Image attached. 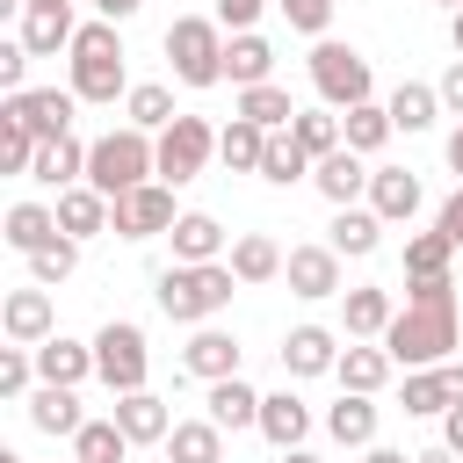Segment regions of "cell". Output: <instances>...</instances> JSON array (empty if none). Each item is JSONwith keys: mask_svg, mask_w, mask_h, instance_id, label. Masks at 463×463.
Returning <instances> with one entry per match:
<instances>
[{"mask_svg": "<svg viewBox=\"0 0 463 463\" xmlns=\"http://www.w3.org/2000/svg\"><path fill=\"white\" fill-rule=\"evenodd\" d=\"M391 369H398V362H391V347H383V340H376V347H340V362H333L340 391H369V398L391 383Z\"/></svg>", "mask_w": 463, "mask_h": 463, "instance_id": "cell-28", "label": "cell"}, {"mask_svg": "<svg viewBox=\"0 0 463 463\" xmlns=\"http://www.w3.org/2000/svg\"><path fill=\"white\" fill-rule=\"evenodd\" d=\"M260 434H268L275 449H304V434H311V405H304L297 391L260 398Z\"/></svg>", "mask_w": 463, "mask_h": 463, "instance_id": "cell-29", "label": "cell"}, {"mask_svg": "<svg viewBox=\"0 0 463 463\" xmlns=\"http://www.w3.org/2000/svg\"><path fill=\"white\" fill-rule=\"evenodd\" d=\"M87 181L116 203V195H130V188H145V181H159V137L152 130H137V123H123V130H101L94 137V152H87Z\"/></svg>", "mask_w": 463, "mask_h": 463, "instance_id": "cell-3", "label": "cell"}, {"mask_svg": "<svg viewBox=\"0 0 463 463\" xmlns=\"http://www.w3.org/2000/svg\"><path fill=\"white\" fill-rule=\"evenodd\" d=\"M166 65H174L181 87H217V80H224V22L181 14V22L166 29Z\"/></svg>", "mask_w": 463, "mask_h": 463, "instance_id": "cell-5", "label": "cell"}, {"mask_svg": "<svg viewBox=\"0 0 463 463\" xmlns=\"http://www.w3.org/2000/svg\"><path fill=\"white\" fill-rule=\"evenodd\" d=\"M0 326H7V340H14V347H43V340L58 333V311H51V289H43V282H29V289H14V297L0 304Z\"/></svg>", "mask_w": 463, "mask_h": 463, "instance_id": "cell-12", "label": "cell"}, {"mask_svg": "<svg viewBox=\"0 0 463 463\" xmlns=\"http://www.w3.org/2000/svg\"><path fill=\"white\" fill-rule=\"evenodd\" d=\"M441 7H449V14H456V7H463V0H441Z\"/></svg>", "mask_w": 463, "mask_h": 463, "instance_id": "cell-59", "label": "cell"}, {"mask_svg": "<svg viewBox=\"0 0 463 463\" xmlns=\"http://www.w3.org/2000/svg\"><path fill=\"white\" fill-rule=\"evenodd\" d=\"M383 109H391V123H398V130H427V123L441 116V87H427V80H398Z\"/></svg>", "mask_w": 463, "mask_h": 463, "instance_id": "cell-35", "label": "cell"}, {"mask_svg": "<svg viewBox=\"0 0 463 463\" xmlns=\"http://www.w3.org/2000/svg\"><path fill=\"white\" fill-rule=\"evenodd\" d=\"M116 427H123L130 441H166V434H174V412H166L159 391H123V398H116Z\"/></svg>", "mask_w": 463, "mask_h": 463, "instance_id": "cell-23", "label": "cell"}, {"mask_svg": "<svg viewBox=\"0 0 463 463\" xmlns=\"http://www.w3.org/2000/svg\"><path fill=\"white\" fill-rule=\"evenodd\" d=\"M260 7H268V0H217V22L239 36V29H253V22H260Z\"/></svg>", "mask_w": 463, "mask_h": 463, "instance_id": "cell-49", "label": "cell"}, {"mask_svg": "<svg viewBox=\"0 0 463 463\" xmlns=\"http://www.w3.org/2000/svg\"><path fill=\"white\" fill-rule=\"evenodd\" d=\"M159 449H166V463H224V427L217 420H174V434Z\"/></svg>", "mask_w": 463, "mask_h": 463, "instance_id": "cell-31", "label": "cell"}, {"mask_svg": "<svg viewBox=\"0 0 463 463\" xmlns=\"http://www.w3.org/2000/svg\"><path fill=\"white\" fill-rule=\"evenodd\" d=\"M405 420H434L449 405H463V362H434V369H405V391H398Z\"/></svg>", "mask_w": 463, "mask_h": 463, "instance_id": "cell-10", "label": "cell"}, {"mask_svg": "<svg viewBox=\"0 0 463 463\" xmlns=\"http://www.w3.org/2000/svg\"><path fill=\"white\" fill-rule=\"evenodd\" d=\"M434 224H441V232H449V239L463 246V181H456V195L441 203V217H434Z\"/></svg>", "mask_w": 463, "mask_h": 463, "instance_id": "cell-50", "label": "cell"}, {"mask_svg": "<svg viewBox=\"0 0 463 463\" xmlns=\"http://www.w3.org/2000/svg\"><path fill=\"white\" fill-rule=\"evenodd\" d=\"M51 239H58V210H43V203H14L7 210V246L14 253H36Z\"/></svg>", "mask_w": 463, "mask_h": 463, "instance_id": "cell-40", "label": "cell"}, {"mask_svg": "<svg viewBox=\"0 0 463 463\" xmlns=\"http://www.w3.org/2000/svg\"><path fill=\"white\" fill-rule=\"evenodd\" d=\"M130 449H137V441L116 427V412H109V420H87V427L72 434V463H123Z\"/></svg>", "mask_w": 463, "mask_h": 463, "instance_id": "cell-37", "label": "cell"}, {"mask_svg": "<svg viewBox=\"0 0 463 463\" xmlns=\"http://www.w3.org/2000/svg\"><path fill=\"white\" fill-rule=\"evenodd\" d=\"M72 36H80V22H72V0H29V7H22V43H29L36 58H58V51H72Z\"/></svg>", "mask_w": 463, "mask_h": 463, "instance_id": "cell-14", "label": "cell"}, {"mask_svg": "<svg viewBox=\"0 0 463 463\" xmlns=\"http://www.w3.org/2000/svg\"><path fill=\"white\" fill-rule=\"evenodd\" d=\"M36 376H43V383H72V391H80V383L94 376V340L80 347V340H65V333H51V340L36 347Z\"/></svg>", "mask_w": 463, "mask_h": 463, "instance_id": "cell-22", "label": "cell"}, {"mask_svg": "<svg viewBox=\"0 0 463 463\" xmlns=\"http://www.w3.org/2000/svg\"><path fill=\"white\" fill-rule=\"evenodd\" d=\"M282 463H318V456L311 449H282Z\"/></svg>", "mask_w": 463, "mask_h": 463, "instance_id": "cell-58", "label": "cell"}, {"mask_svg": "<svg viewBox=\"0 0 463 463\" xmlns=\"http://www.w3.org/2000/svg\"><path fill=\"white\" fill-rule=\"evenodd\" d=\"M94 7H101V22H130L145 0H94Z\"/></svg>", "mask_w": 463, "mask_h": 463, "instance_id": "cell-53", "label": "cell"}, {"mask_svg": "<svg viewBox=\"0 0 463 463\" xmlns=\"http://www.w3.org/2000/svg\"><path fill=\"white\" fill-rule=\"evenodd\" d=\"M282 260H289V253H282L268 232H239V239H232V275H239L246 289H253V282H275Z\"/></svg>", "mask_w": 463, "mask_h": 463, "instance_id": "cell-34", "label": "cell"}, {"mask_svg": "<svg viewBox=\"0 0 463 463\" xmlns=\"http://www.w3.org/2000/svg\"><path fill=\"white\" fill-rule=\"evenodd\" d=\"M369 210H376L383 224H412V210H420V174H412V166H376V174H369Z\"/></svg>", "mask_w": 463, "mask_h": 463, "instance_id": "cell-17", "label": "cell"}, {"mask_svg": "<svg viewBox=\"0 0 463 463\" xmlns=\"http://www.w3.org/2000/svg\"><path fill=\"white\" fill-rule=\"evenodd\" d=\"M7 109H14L36 137H65V130H72L80 94H72V87H22V94H7Z\"/></svg>", "mask_w": 463, "mask_h": 463, "instance_id": "cell-13", "label": "cell"}, {"mask_svg": "<svg viewBox=\"0 0 463 463\" xmlns=\"http://www.w3.org/2000/svg\"><path fill=\"white\" fill-rule=\"evenodd\" d=\"M72 268H80V239H72V232H58L51 246H36V253H29V275H36L43 289H51V282H65Z\"/></svg>", "mask_w": 463, "mask_h": 463, "instance_id": "cell-45", "label": "cell"}, {"mask_svg": "<svg viewBox=\"0 0 463 463\" xmlns=\"http://www.w3.org/2000/svg\"><path fill=\"white\" fill-rule=\"evenodd\" d=\"M239 116H253L260 130H289L297 123V101H289V87L260 80V87H239Z\"/></svg>", "mask_w": 463, "mask_h": 463, "instance_id": "cell-38", "label": "cell"}, {"mask_svg": "<svg viewBox=\"0 0 463 463\" xmlns=\"http://www.w3.org/2000/svg\"><path fill=\"white\" fill-rule=\"evenodd\" d=\"M391 130H398V123H391V109H383V101H354V109H340V137H347V152H362V159H369V152H383V145H391Z\"/></svg>", "mask_w": 463, "mask_h": 463, "instance_id": "cell-32", "label": "cell"}, {"mask_svg": "<svg viewBox=\"0 0 463 463\" xmlns=\"http://www.w3.org/2000/svg\"><path fill=\"white\" fill-rule=\"evenodd\" d=\"M441 109H456V116H463V58L441 72Z\"/></svg>", "mask_w": 463, "mask_h": 463, "instance_id": "cell-51", "label": "cell"}, {"mask_svg": "<svg viewBox=\"0 0 463 463\" xmlns=\"http://www.w3.org/2000/svg\"><path fill=\"white\" fill-rule=\"evenodd\" d=\"M311 166H318V159H311V152L297 145V130H275V137H268V159H260V181L289 188V181H304Z\"/></svg>", "mask_w": 463, "mask_h": 463, "instance_id": "cell-39", "label": "cell"}, {"mask_svg": "<svg viewBox=\"0 0 463 463\" xmlns=\"http://www.w3.org/2000/svg\"><path fill=\"white\" fill-rule=\"evenodd\" d=\"M449 260H456V239H449L441 224L405 239V282H420V275H449Z\"/></svg>", "mask_w": 463, "mask_h": 463, "instance_id": "cell-41", "label": "cell"}, {"mask_svg": "<svg viewBox=\"0 0 463 463\" xmlns=\"http://www.w3.org/2000/svg\"><path fill=\"white\" fill-rule=\"evenodd\" d=\"M383 347H391L398 369H434V362H449V347H456V297H420V304H405V311L383 326Z\"/></svg>", "mask_w": 463, "mask_h": 463, "instance_id": "cell-2", "label": "cell"}, {"mask_svg": "<svg viewBox=\"0 0 463 463\" xmlns=\"http://www.w3.org/2000/svg\"><path fill=\"white\" fill-rule=\"evenodd\" d=\"M333 362H340V340L326 326H289L282 333V369L289 376H326Z\"/></svg>", "mask_w": 463, "mask_h": 463, "instance_id": "cell-20", "label": "cell"}, {"mask_svg": "<svg viewBox=\"0 0 463 463\" xmlns=\"http://www.w3.org/2000/svg\"><path fill=\"white\" fill-rule=\"evenodd\" d=\"M282 282H289V297H304V304L340 297V253H333V246H289Z\"/></svg>", "mask_w": 463, "mask_h": 463, "instance_id": "cell-11", "label": "cell"}, {"mask_svg": "<svg viewBox=\"0 0 463 463\" xmlns=\"http://www.w3.org/2000/svg\"><path fill=\"white\" fill-rule=\"evenodd\" d=\"M412 463H456V449H449V441H434V449H412Z\"/></svg>", "mask_w": 463, "mask_h": 463, "instance_id": "cell-55", "label": "cell"}, {"mask_svg": "<svg viewBox=\"0 0 463 463\" xmlns=\"http://www.w3.org/2000/svg\"><path fill=\"white\" fill-rule=\"evenodd\" d=\"M29 58H36V51H29L22 36H14V43H0V87H7V94H22V80H29Z\"/></svg>", "mask_w": 463, "mask_h": 463, "instance_id": "cell-48", "label": "cell"}, {"mask_svg": "<svg viewBox=\"0 0 463 463\" xmlns=\"http://www.w3.org/2000/svg\"><path fill=\"white\" fill-rule=\"evenodd\" d=\"M449 166H456V181H463V123L449 130Z\"/></svg>", "mask_w": 463, "mask_h": 463, "instance_id": "cell-56", "label": "cell"}, {"mask_svg": "<svg viewBox=\"0 0 463 463\" xmlns=\"http://www.w3.org/2000/svg\"><path fill=\"white\" fill-rule=\"evenodd\" d=\"M311 181H318V195H326L333 210H347L354 195H369V166H362V152H347V145L326 152V159L311 166Z\"/></svg>", "mask_w": 463, "mask_h": 463, "instance_id": "cell-18", "label": "cell"}, {"mask_svg": "<svg viewBox=\"0 0 463 463\" xmlns=\"http://www.w3.org/2000/svg\"><path fill=\"white\" fill-rule=\"evenodd\" d=\"M181 369L203 383H224V376H239V340L224 326H195V340L181 347Z\"/></svg>", "mask_w": 463, "mask_h": 463, "instance_id": "cell-15", "label": "cell"}, {"mask_svg": "<svg viewBox=\"0 0 463 463\" xmlns=\"http://www.w3.org/2000/svg\"><path fill=\"white\" fill-rule=\"evenodd\" d=\"M217 159V130L203 123V116H174L166 130H159V181H195L203 166Z\"/></svg>", "mask_w": 463, "mask_h": 463, "instance_id": "cell-8", "label": "cell"}, {"mask_svg": "<svg viewBox=\"0 0 463 463\" xmlns=\"http://www.w3.org/2000/svg\"><path fill=\"white\" fill-rule=\"evenodd\" d=\"M29 383H43L36 347H0V398H29Z\"/></svg>", "mask_w": 463, "mask_h": 463, "instance_id": "cell-46", "label": "cell"}, {"mask_svg": "<svg viewBox=\"0 0 463 463\" xmlns=\"http://www.w3.org/2000/svg\"><path fill=\"white\" fill-rule=\"evenodd\" d=\"M449 43H456V58H463V7L449 14Z\"/></svg>", "mask_w": 463, "mask_h": 463, "instance_id": "cell-57", "label": "cell"}, {"mask_svg": "<svg viewBox=\"0 0 463 463\" xmlns=\"http://www.w3.org/2000/svg\"><path fill=\"white\" fill-rule=\"evenodd\" d=\"M145 369H152V354H145V333L130 326V318H109L101 333H94V376L123 398V391H145Z\"/></svg>", "mask_w": 463, "mask_h": 463, "instance_id": "cell-7", "label": "cell"}, {"mask_svg": "<svg viewBox=\"0 0 463 463\" xmlns=\"http://www.w3.org/2000/svg\"><path fill=\"white\" fill-rule=\"evenodd\" d=\"M36 145H43V137H36L14 109H0V174H29V166H36Z\"/></svg>", "mask_w": 463, "mask_h": 463, "instance_id": "cell-44", "label": "cell"}, {"mask_svg": "<svg viewBox=\"0 0 463 463\" xmlns=\"http://www.w3.org/2000/svg\"><path fill=\"white\" fill-rule=\"evenodd\" d=\"M239 289H246V282L232 275V260H174V268L152 275V297H159V311H166L174 326H210Z\"/></svg>", "mask_w": 463, "mask_h": 463, "instance_id": "cell-1", "label": "cell"}, {"mask_svg": "<svg viewBox=\"0 0 463 463\" xmlns=\"http://www.w3.org/2000/svg\"><path fill=\"white\" fill-rule=\"evenodd\" d=\"M174 181H145V188H130V195H116L109 203V232L116 239H159V232H174Z\"/></svg>", "mask_w": 463, "mask_h": 463, "instance_id": "cell-9", "label": "cell"}, {"mask_svg": "<svg viewBox=\"0 0 463 463\" xmlns=\"http://www.w3.org/2000/svg\"><path fill=\"white\" fill-rule=\"evenodd\" d=\"M58 232H72V239H94V232H109V195H101L94 181H80V188H58Z\"/></svg>", "mask_w": 463, "mask_h": 463, "instance_id": "cell-26", "label": "cell"}, {"mask_svg": "<svg viewBox=\"0 0 463 463\" xmlns=\"http://www.w3.org/2000/svg\"><path fill=\"white\" fill-rule=\"evenodd\" d=\"M340 318H347V340H383V326H391L398 311H391V289L354 282V289H340Z\"/></svg>", "mask_w": 463, "mask_h": 463, "instance_id": "cell-19", "label": "cell"}, {"mask_svg": "<svg viewBox=\"0 0 463 463\" xmlns=\"http://www.w3.org/2000/svg\"><path fill=\"white\" fill-rule=\"evenodd\" d=\"M29 427H36V434H65V441H72V434L87 427V412H80L72 383H36V391H29Z\"/></svg>", "mask_w": 463, "mask_h": 463, "instance_id": "cell-21", "label": "cell"}, {"mask_svg": "<svg viewBox=\"0 0 463 463\" xmlns=\"http://www.w3.org/2000/svg\"><path fill=\"white\" fill-rule=\"evenodd\" d=\"M282 14H289V29H304V36H326V22H333V7L340 0H275Z\"/></svg>", "mask_w": 463, "mask_h": 463, "instance_id": "cell-47", "label": "cell"}, {"mask_svg": "<svg viewBox=\"0 0 463 463\" xmlns=\"http://www.w3.org/2000/svg\"><path fill=\"white\" fill-rule=\"evenodd\" d=\"M326 434H333L340 449H369V441H376V398H369V391H340V405L326 412Z\"/></svg>", "mask_w": 463, "mask_h": 463, "instance_id": "cell-30", "label": "cell"}, {"mask_svg": "<svg viewBox=\"0 0 463 463\" xmlns=\"http://www.w3.org/2000/svg\"><path fill=\"white\" fill-rule=\"evenodd\" d=\"M123 109H130V123H137V130H152V137H159V130L181 116V109H174V94H166L159 80H137V87L123 94Z\"/></svg>", "mask_w": 463, "mask_h": 463, "instance_id": "cell-42", "label": "cell"}, {"mask_svg": "<svg viewBox=\"0 0 463 463\" xmlns=\"http://www.w3.org/2000/svg\"><path fill=\"white\" fill-rule=\"evenodd\" d=\"M268 137H275V130H260L253 116H232V123L217 130V159H224L232 174H260V159H268Z\"/></svg>", "mask_w": 463, "mask_h": 463, "instance_id": "cell-25", "label": "cell"}, {"mask_svg": "<svg viewBox=\"0 0 463 463\" xmlns=\"http://www.w3.org/2000/svg\"><path fill=\"white\" fill-rule=\"evenodd\" d=\"M268 72H275V43H268L260 29H239V36L224 43V80H232V87H260Z\"/></svg>", "mask_w": 463, "mask_h": 463, "instance_id": "cell-24", "label": "cell"}, {"mask_svg": "<svg viewBox=\"0 0 463 463\" xmlns=\"http://www.w3.org/2000/svg\"><path fill=\"white\" fill-rule=\"evenodd\" d=\"M65 58H72V94H80V101H116V94H130L116 22H80V36H72Z\"/></svg>", "mask_w": 463, "mask_h": 463, "instance_id": "cell-4", "label": "cell"}, {"mask_svg": "<svg viewBox=\"0 0 463 463\" xmlns=\"http://www.w3.org/2000/svg\"><path fill=\"white\" fill-rule=\"evenodd\" d=\"M326 246H333L340 260H369V253L383 246V217H376V210H354V203H347V210L333 217V239H326Z\"/></svg>", "mask_w": 463, "mask_h": 463, "instance_id": "cell-33", "label": "cell"}, {"mask_svg": "<svg viewBox=\"0 0 463 463\" xmlns=\"http://www.w3.org/2000/svg\"><path fill=\"white\" fill-rule=\"evenodd\" d=\"M311 87H318V101H326V109L376 101V94H369V87H376L369 58H362L354 43H333V36H318V43H311Z\"/></svg>", "mask_w": 463, "mask_h": 463, "instance_id": "cell-6", "label": "cell"}, {"mask_svg": "<svg viewBox=\"0 0 463 463\" xmlns=\"http://www.w3.org/2000/svg\"><path fill=\"white\" fill-rule=\"evenodd\" d=\"M166 239H174V260H224V224L210 210H181Z\"/></svg>", "mask_w": 463, "mask_h": 463, "instance_id": "cell-27", "label": "cell"}, {"mask_svg": "<svg viewBox=\"0 0 463 463\" xmlns=\"http://www.w3.org/2000/svg\"><path fill=\"white\" fill-rule=\"evenodd\" d=\"M87 152H94V145H80L72 130H65V137H43L29 181H43V188H80V181H87Z\"/></svg>", "mask_w": 463, "mask_h": 463, "instance_id": "cell-16", "label": "cell"}, {"mask_svg": "<svg viewBox=\"0 0 463 463\" xmlns=\"http://www.w3.org/2000/svg\"><path fill=\"white\" fill-rule=\"evenodd\" d=\"M441 441L463 456V405H449V412H441Z\"/></svg>", "mask_w": 463, "mask_h": 463, "instance_id": "cell-52", "label": "cell"}, {"mask_svg": "<svg viewBox=\"0 0 463 463\" xmlns=\"http://www.w3.org/2000/svg\"><path fill=\"white\" fill-rule=\"evenodd\" d=\"M289 130H297V145H304L311 159H326V152H340V145H347V137H340V109H297V123H289Z\"/></svg>", "mask_w": 463, "mask_h": 463, "instance_id": "cell-43", "label": "cell"}, {"mask_svg": "<svg viewBox=\"0 0 463 463\" xmlns=\"http://www.w3.org/2000/svg\"><path fill=\"white\" fill-rule=\"evenodd\" d=\"M210 420H217V427H260V391H253L246 376L210 383Z\"/></svg>", "mask_w": 463, "mask_h": 463, "instance_id": "cell-36", "label": "cell"}, {"mask_svg": "<svg viewBox=\"0 0 463 463\" xmlns=\"http://www.w3.org/2000/svg\"><path fill=\"white\" fill-rule=\"evenodd\" d=\"M362 463H412V456H405V449H391V441H369V456H362Z\"/></svg>", "mask_w": 463, "mask_h": 463, "instance_id": "cell-54", "label": "cell"}]
</instances>
